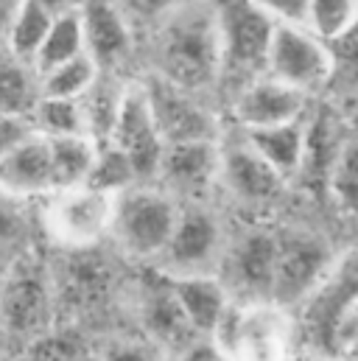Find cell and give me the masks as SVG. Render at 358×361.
Returning <instances> with one entry per match:
<instances>
[{
    "label": "cell",
    "instance_id": "4",
    "mask_svg": "<svg viewBox=\"0 0 358 361\" xmlns=\"http://www.w3.org/2000/svg\"><path fill=\"white\" fill-rule=\"evenodd\" d=\"M179 210L182 204L160 185H135L115 196L109 241L126 261L152 267L174 235Z\"/></svg>",
    "mask_w": 358,
    "mask_h": 361
},
{
    "label": "cell",
    "instance_id": "29",
    "mask_svg": "<svg viewBox=\"0 0 358 361\" xmlns=\"http://www.w3.org/2000/svg\"><path fill=\"white\" fill-rule=\"evenodd\" d=\"M34 252V224L25 202L0 193V271Z\"/></svg>",
    "mask_w": 358,
    "mask_h": 361
},
{
    "label": "cell",
    "instance_id": "17",
    "mask_svg": "<svg viewBox=\"0 0 358 361\" xmlns=\"http://www.w3.org/2000/svg\"><path fill=\"white\" fill-rule=\"evenodd\" d=\"M87 56L106 76H121L135 54L137 34L115 0H85L79 8Z\"/></svg>",
    "mask_w": 358,
    "mask_h": 361
},
{
    "label": "cell",
    "instance_id": "38",
    "mask_svg": "<svg viewBox=\"0 0 358 361\" xmlns=\"http://www.w3.org/2000/svg\"><path fill=\"white\" fill-rule=\"evenodd\" d=\"M31 135V123L25 118H11V115H0V160L25 137Z\"/></svg>",
    "mask_w": 358,
    "mask_h": 361
},
{
    "label": "cell",
    "instance_id": "34",
    "mask_svg": "<svg viewBox=\"0 0 358 361\" xmlns=\"http://www.w3.org/2000/svg\"><path fill=\"white\" fill-rule=\"evenodd\" d=\"M333 51V79L328 92H333L342 101L358 104V23L356 28L331 45Z\"/></svg>",
    "mask_w": 358,
    "mask_h": 361
},
{
    "label": "cell",
    "instance_id": "16",
    "mask_svg": "<svg viewBox=\"0 0 358 361\" xmlns=\"http://www.w3.org/2000/svg\"><path fill=\"white\" fill-rule=\"evenodd\" d=\"M137 319H140L146 339L154 348H160L171 361L177 359L185 348H190L196 339H202L190 328L185 311L179 308L171 280L154 269H152L149 283L137 294Z\"/></svg>",
    "mask_w": 358,
    "mask_h": 361
},
{
    "label": "cell",
    "instance_id": "21",
    "mask_svg": "<svg viewBox=\"0 0 358 361\" xmlns=\"http://www.w3.org/2000/svg\"><path fill=\"white\" fill-rule=\"evenodd\" d=\"M171 280V277H168ZM174 297L185 311L190 328L202 339H213L221 319L233 308V297L216 274H196V277H177L171 280Z\"/></svg>",
    "mask_w": 358,
    "mask_h": 361
},
{
    "label": "cell",
    "instance_id": "41",
    "mask_svg": "<svg viewBox=\"0 0 358 361\" xmlns=\"http://www.w3.org/2000/svg\"><path fill=\"white\" fill-rule=\"evenodd\" d=\"M339 359L342 361H358V331L345 336L342 348H339Z\"/></svg>",
    "mask_w": 358,
    "mask_h": 361
},
{
    "label": "cell",
    "instance_id": "13",
    "mask_svg": "<svg viewBox=\"0 0 358 361\" xmlns=\"http://www.w3.org/2000/svg\"><path fill=\"white\" fill-rule=\"evenodd\" d=\"M238 132V129H235ZM288 182L283 180L266 160L247 143V137L230 135L221 137V174L218 188L230 196L233 204L244 210H264L283 199Z\"/></svg>",
    "mask_w": 358,
    "mask_h": 361
},
{
    "label": "cell",
    "instance_id": "3",
    "mask_svg": "<svg viewBox=\"0 0 358 361\" xmlns=\"http://www.w3.org/2000/svg\"><path fill=\"white\" fill-rule=\"evenodd\" d=\"M56 314L54 271L37 250L0 271V339L34 348L51 336Z\"/></svg>",
    "mask_w": 358,
    "mask_h": 361
},
{
    "label": "cell",
    "instance_id": "42",
    "mask_svg": "<svg viewBox=\"0 0 358 361\" xmlns=\"http://www.w3.org/2000/svg\"><path fill=\"white\" fill-rule=\"evenodd\" d=\"M288 361H342L339 356H328V353H311V350H294Z\"/></svg>",
    "mask_w": 358,
    "mask_h": 361
},
{
    "label": "cell",
    "instance_id": "9",
    "mask_svg": "<svg viewBox=\"0 0 358 361\" xmlns=\"http://www.w3.org/2000/svg\"><path fill=\"white\" fill-rule=\"evenodd\" d=\"M277 247L280 233L258 224L227 235L216 277L224 283L233 302H271Z\"/></svg>",
    "mask_w": 358,
    "mask_h": 361
},
{
    "label": "cell",
    "instance_id": "40",
    "mask_svg": "<svg viewBox=\"0 0 358 361\" xmlns=\"http://www.w3.org/2000/svg\"><path fill=\"white\" fill-rule=\"evenodd\" d=\"M34 3H39V6H42V8H48L54 17H59V14H70V11H79L85 0H34Z\"/></svg>",
    "mask_w": 358,
    "mask_h": 361
},
{
    "label": "cell",
    "instance_id": "2",
    "mask_svg": "<svg viewBox=\"0 0 358 361\" xmlns=\"http://www.w3.org/2000/svg\"><path fill=\"white\" fill-rule=\"evenodd\" d=\"M221 45L218 95L230 104L247 85L266 76L277 23L252 0H210Z\"/></svg>",
    "mask_w": 358,
    "mask_h": 361
},
{
    "label": "cell",
    "instance_id": "19",
    "mask_svg": "<svg viewBox=\"0 0 358 361\" xmlns=\"http://www.w3.org/2000/svg\"><path fill=\"white\" fill-rule=\"evenodd\" d=\"M65 267L54 271V288H56V308H68L76 314L98 311V305L106 302L112 286H115V271L109 261L92 250H65Z\"/></svg>",
    "mask_w": 358,
    "mask_h": 361
},
{
    "label": "cell",
    "instance_id": "35",
    "mask_svg": "<svg viewBox=\"0 0 358 361\" xmlns=\"http://www.w3.org/2000/svg\"><path fill=\"white\" fill-rule=\"evenodd\" d=\"M115 3L129 20V25L135 28V34L149 37L157 25H163L171 14H177L179 8H185L193 0H115Z\"/></svg>",
    "mask_w": 358,
    "mask_h": 361
},
{
    "label": "cell",
    "instance_id": "5",
    "mask_svg": "<svg viewBox=\"0 0 358 361\" xmlns=\"http://www.w3.org/2000/svg\"><path fill=\"white\" fill-rule=\"evenodd\" d=\"M358 308V250L336 258L333 269L311 300L294 311V345L311 353L339 356V339L347 317Z\"/></svg>",
    "mask_w": 358,
    "mask_h": 361
},
{
    "label": "cell",
    "instance_id": "6",
    "mask_svg": "<svg viewBox=\"0 0 358 361\" xmlns=\"http://www.w3.org/2000/svg\"><path fill=\"white\" fill-rule=\"evenodd\" d=\"M213 342L233 361H288L294 317L274 302H233Z\"/></svg>",
    "mask_w": 358,
    "mask_h": 361
},
{
    "label": "cell",
    "instance_id": "43",
    "mask_svg": "<svg viewBox=\"0 0 358 361\" xmlns=\"http://www.w3.org/2000/svg\"><path fill=\"white\" fill-rule=\"evenodd\" d=\"M358 331V308L347 317V322H345V328H342V339H339V348H342V342H345V336H350V334H356Z\"/></svg>",
    "mask_w": 358,
    "mask_h": 361
},
{
    "label": "cell",
    "instance_id": "7",
    "mask_svg": "<svg viewBox=\"0 0 358 361\" xmlns=\"http://www.w3.org/2000/svg\"><path fill=\"white\" fill-rule=\"evenodd\" d=\"M227 230L221 216L210 207V202H190L182 204L174 227V235L163 255L149 267L163 277H196V274H216L224 247Z\"/></svg>",
    "mask_w": 358,
    "mask_h": 361
},
{
    "label": "cell",
    "instance_id": "26",
    "mask_svg": "<svg viewBox=\"0 0 358 361\" xmlns=\"http://www.w3.org/2000/svg\"><path fill=\"white\" fill-rule=\"evenodd\" d=\"M87 56V48H85V28H82V17L79 11H70V14H59L34 59V71L37 76H45L73 59H82Z\"/></svg>",
    "mask_w": 358,
    "mask_h": 361
},
{
    "label": "cell",
    "instance_id": "8",
    "mask_svg": "<svg viewBox=\"0 0 358 361\" xmlns=\"http://www.w3.org/2000/svg\"><path fill=\"white\" fill-rule=\"evenodd\" d=\"M333 264L336 255L328 238L311 230H283L277 247L271 302L285 308L288 314L300 311L311 300V294L322 286Z\"/></svg>",
    "mask_w": 358,
    "mask_h": 361
},
{
    "label": "cell",
    "instance_id": "30",
    "mask_svg": "<svg viewBox=\"0 0 358 361\" xmlns=\"http://www.w3.org/2000/svg\"><path fill=\"white\" fill-rule=\"evenodd\" d=\"M325 190L342 216L358 219V135L342 140V149L331 166Z\"/></svg>",
    "mask_w": 358,
    "mask_h": 361
},
{
    "label": "cell",
    "instance_id": "25",
    "mask_svg": "<svg viewBox=\"0 0 358 361\" xmlns=\"http://www.w3.org/2000/svg\"><path fill=\"white\" fill-rule=\"evenodd\" d=\"M129 82H123V76H106L101 73V79L92 85V90L82 98V112H85V126H87V137L95 143H109L123 98H126Z\"/></svg>",
    "mask_w": 358,
    "mask_h": 361
},
{
    "label": "cell",
    "instance_id": "23",
    "mask_svg": "<svg viewBox=\"0 0 358 361\" xmlns=\"http://www.w3.org/2000/svg\"><path fill=\"white\" fill-rule=\"evenodd\" d=\"M51 143V166H54V188L56 190H70L82 188L90 182V174L98 160L101 143H95L87 135H73V137H56ZM54 190V193H56Z\"/></svg>",
    "mask_w": 358,
    "mask_h": 361
},
{
    "label": "cell",
    "instance_id": "44",
    "mask_svg": "<svg viewBox=\"0 0 358 361\" xmlns=\"http://www.w3.org/2000/svg\"><path fill=\"white\" fill-rule=\"evenodd\" d=\"M76 361H101V356H98V353H87V350H85V353H79V356H76Z\"/></svg>",
    "mask_w": 358,
    "mask_h": 361
},
{
    "label": "cell",
    "instance_id": "14",
    "mask_svg": "<svg viewBox=\"0 0 358 361\" xmlns=\"http://www.w3.org/2000/svg\"><path fill=\"white\" fill-rule=\"evenodd\" d=\"M109 143L129 157V163L137 171L140 185H154L157 182V171H160V163H163V154H166V140H163V135L154 123L143 82H129Z\"/></svg>",
    "mask_w": 358,
    "mask_h": 361
},
{
    "label": "cell",
    "instance_id": "10",
    "mask_svg": "<svg viewBox=\"0 0 358 361\" xmlns=\"http://www.w3.org/2000/svg\"><path fill=\"white\" fill-rule=\"evenodd\" d=\"M45 202V233L62 250H92L101 247V241H109L115 196L82 185L70 190H56Z\"/></svg>",
    "mask_w": 358,
    "mask_h": 361
},
{
    "label": "cell",
    "instance_id": "15",
    "mask_svg": "<svg viewBox=\"0 0 358 361\" xmlns=\"http://www.w3.org/2000/svg\"><path fill=\"white\" fill-rule=\"evenodd\" d=\"M221 174V140H193L166 146L157 182L179 204L207 202L218 188Z\"/></svg>",
    "mask_w": 358,
    "mask_h": 361
},
{
    "label": "cell",
    "instance_id": "20",
    "mask_svg": "<svg viewBox=\"0 0 358 361\" xmlns=\"http://www.w3.org/2000/svg\"><path fill=\"white\" fill-rule=\"evenodd\" d=\"M54 190L56 188L51 166V143L48 137L31 132L0 160V193L17 202H31L48 199Z\"/></svg>",
    "mask_w": 358,
    "mask_h": 361
},
{
    "label": "cell",
    "instance_id": "11",
    "mask_svg": "<svg viewBox=\"0 0 358 361\" xmlns=\"http://www.w3.org/2000/svg\"><path fill=\"white\" fill-rule=\"evenodd\" d=\"M266 76L305 92L308 98L328 92L333 79V51L328 42L300 25H277L268 51Z\"/></svg>",
    "mask_w": 358,
    "mask_h": 361
},
{
    "label": "cell",
    "instance_id": "36",
    "mask_svg": "<svg viewBox=\"0 0 358 361\" xmlns=\"http://www.w3.org/2000/svg\"><path fill=\"white\" fill-rule=\"evenodd\" d=\"M101 361H168V356L154 348L149 339H135V336H115L104 342L98 350Z\"/></svg>",
    "mask_w": 358,
    "mask_h": 361
},
{
    "label": "cell",
    "instance_id": "12",
    "mask_svg": "<svg viewBox=\"0 0 358 361\" xmlns=\"http://www.w3.org/2000/svg\"><path fill=\"white\" fill-rule=\"evenodd\" d=\"M143 90H146L154 123H157L166 146L224 137L221 115L204 95L179 90L174 85H168L166 79L152 76V73L143 79Z\"/></svg>",
    "mask_w": 358,
    "mask_h": 361
},
{
    "label": "cell",
    "instance_id": "18",
    "mask_svg": "<svg viewBox=\"0 0 358 361\" xmlns=\"http://www.w3.org/2000/svg\"><path fill=\"white\" fill-rule=\"evenodd\" d=\"M227 112H230L235 129L252 132V129H268V126L308 118L311 98L305 92L285 87V85L264 76L238 92L227 104Z\"/></svg>",
    "mask_w": 358,
    "mask_h": 361
},
{
    "label": "cell",
    "instance_id": "1",
    "mask_svg": "<svg viewBox=\"0 0 358 361\" xmlns=\"http://www.w3.org/2000/svg\"><path fill=\"white\" fill-rule=\"evenodd\" d=\"M152 76L179 90L204 95L218 90L221 45L210 0H193L149 34Z\"/></svg>",
    "mask_w": 358,
    "mask_h": 361
},
{
    "label": "cell",
    "instance_id": "32",
    "mask_svg": "<svg viewBox=\"0 0 358 361\" xmlns=\"http://www.w3.org/2000/svg\"><path fill=\"white\" fill-rule=\"evenodd\" d=\"M98 79H101L98 65L90 56H82V59H73V62H68V65H62L45 76H39V95L82 101Z\"/></svg>",
    "mask_w": 358,
    "mask_h": 361
},
{
    "label": "cell",
    "instance_id": "39",
    "mask_svg": "<svg viewBox=\"0 0 358 361\" xmlns=\"http://www.w3.org/2000/svg\"><path fill=\"white\" fill-rule=\"evenodd\" d=\"M174 361H233L213 339H196L190 348H185Z\"/></svg>",
    "mask_w": 358,
    "mask_h": 361
},
{
    "label": "cell",
    "instance_id": "37",
    "mask_svg": "<svg viewBox=\"0 0 358 361\" xmlns=\"http://www.w3.org/2000/svg\"><path fill=\"white\" fill-rule=\"evenodd\" d=\"M261 11H266L277 25H300L305 28L308 0H252Z\"/></svg>",
    "mask_w": 358,
    "mask_h": 361
},
{
    "label": "cell",
    "instance_id": "31",
    "mask_svg": "<svg viewBox=\"0 0 358 361\" xmlns=\"http://www.w3.org/2000/svg\"><path fill=\"white\" fill-rule=\"evenodd\" d=\"M358 23V0H308L305 28L322 42L333 45Z\"/></svg>",
    "mask_w": 358,
    "mask_h": 361
},
{
    "label": "cell",
    "instance_id": "22",
    "mask_svg": "<svg viewBox=\"0 0 358 361\" xmlns=\"http://www.w3.org/2000/svg\"><path fill=\"white\" fill-rule=\"evenodd\" d=\"M241 135L285 182L297 180L302 174L305 152H308V118L268 126V129L241 132Z\"/></svg>",
    "mask_w": 358,
    "mask_h": 361
},
{
    "label": "cell",
    "instance_id": "27",
    "mask_svg": "<svg viewBox=\"0 0 358 361\" xmlns=\"http://www.w3.org/2000/svg\"><path fill=\"white\" fill-rule=\"evenodd\" d=\"M54 14L48 8H42L39 3L34 0H23L20 8L14 11V20L8 25V34H6V51H11L17 59L28 62L34 68V59L54 25Z\"/></svg>",
    "mask_w": 358,
    "mask_h": 361
},
{
    "label": "cell",
    "instance_id": "33",
    "mask_svg": "<svg viewBox=\"0 0 358 361\" xmlns=\"http://www.w3.org/2000/svg\"><path fill=\"white\" fill-rule=\"evenodd\" d=\"M87 185L95 190L109 193V196H121L123 190L140 185V180H137L135 166L129 163V157L121 149H115L112 143H101L98 160H95V169L90 174Z\"/></svg>",
    "mask_w": 358,
    "mask_h": 361
},
{
    "label": "cell",
    "instance_id": "28",
    "mask_svg": "<svg viewBox=\"0 0 358 361\" xmlns=\"http://www.w3.org/2000/svg\"><path fill=\"white\" fill-rule=\"evenodd\" d=\"M28 123H31V132H37L48 140L87 135L82 101H70V98L39 95V101L34 104V112L28 115Z\"/></svg>",
    "mask_w": 358,
    "mask_h": 361
},
{
    "label": "cell",
    "instance_id": "24",
    "mask_svg": "<svg viewBox=\"0 0 358 361\" xmlns=\"http://www.w3.org/2000/svg\"><path fill=\"white\" fill-rule=\"evenodd\" d=\"M39 101V76L37 71L17 59L11 51L0 48V115L25 118Z\"/></svg>",
    "mask_w": 358,
    "mask_h": 361
}]
</instances>
